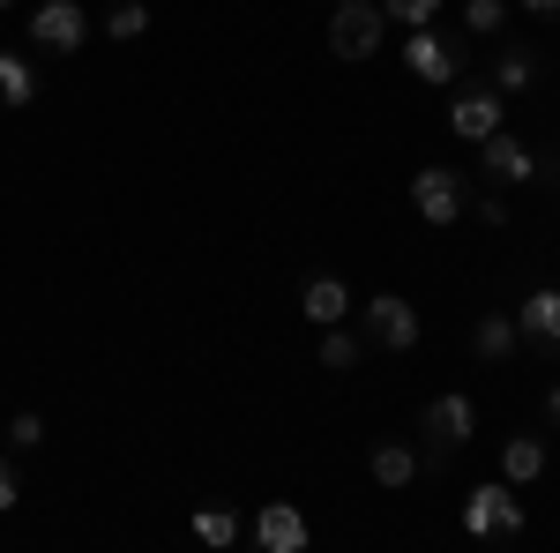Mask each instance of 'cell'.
Segmentation results:
<instances>
[{
    "instance_id": "6da1fadb",
    "label": "cell",
    "mask_w": 560,
    "mask_h": 553,
    "mask_svg": "<svg viewBox=\"0 0 560 553\" xmlns=\"http://www.w3.org/2000/svg\"><path fill=\"white\" fill-rule=\"evenodd\" d=\"M419 434H427V464H448V457L478 434V404L464 396V389H448V396H433L427 412H419Z\"/></svg>"
},
{
    "instance_id": "7a4b0ae2",
    "label": "cell",
    "mask_w": 560,
    "mask_h": 553,
    "mask_svg": "<svg viewBox=\"0 0 560 553\" xmlns=\"http://www.w3.org/2000/svg\"><path fill=\"white\" fill-rule=\"evenodd\" d=\"M382 38H388L382 0H345V8H329V53H337V60H366V53H382Z\"/></svg>"
},
{
    "instance_id": "3957f363",
    "label": "cell",
    "mask_w": 560,
    "mask_h": 553,
    "mask_svg": "<svg viewBox=\"0 0 560 553\" xmlns=\"http://www.w3.org/2000/svg\"><path fill=\"white\" fill-rule=\"evenodd\" d=\"M523 523H530V516L516 509L509 479H501V486H471V494H464V531H471V539H523Z\"/></svg>"
},
{
    "instance_id": "277c9868",
    "label": "cell",
    "mask_w": 560,
    "mask_h": 553,
    "mask_svg": "<svg viewBox=\"0 0 560 553\" xmlns=\"http://www.w3.org/2000/svg\"><path fill=\"white\" fill-rule=\"evenodd\" d=\"M411 210L427 217V224H456V217L471 210V195H464V172L419 165V180H411Z\"/></svg>"
},
{
    "instance_id": "5b68a950",
    "label": "cell",
    "mask_w": 560,
    "mask_h": 553,
    "mask_svg": "<svg viewBox=\"0 0 560 553\" xmlns=\"http://www.w3.org/2000/svg\"><path fill=\"white\" fill-rule=\"evenodd\" d=\"M366 337L388 344V352H411V344H419V307H411L404 292L366 299Z\"/></svg>"
},
{
    "instance_id": "8992f818",
    "label": "cell",
    "mask_w": 560,
    "mask_h": 553,
    "mask_svg": "<svg viewBox=\"0 0 560 553\" xmlns=\"http://www.w3.org/2000/svg\"><path fill=\"white\" fill-rule=\"evenodd\" d=\"M31 38H38L45 53H75V45L90 38V15L75 0H45L38 15H31Z\"/></svg>"
},
{
    "instance_id": "52a82bcc",
    "label": "cell",
    "mask_w": 560,
    "mask_h": 553,
    "mask_svg": "<svg viewBox=\"0 0 560 553\" xmlns=\"http://www.w3.org/2000/svg\"><path fill=\"white\" fill-rule=\"evenodd\" d=\"M404 68H411L419 83H456L464 53H456L448 38H433V31H411V38H404Z\"/></svg>"
},
{
    "instance_id": "ba28073f",
    "label": "cell",
    "mask_w": 560,
    "mask_h": 553,
    "mask_svg": "<svg viewBox=\"0 0 560 553\" xmlns=\"http://www.w3.org/2000/svg\"><path fill=\"white\" fill-rule=\"evenodd\" d=\"M501 113H509L501 90H464V97L448 105V128L464 135V142H486V135H501Z\"/></svg>"
},
{
    "instance_id": "9c48e42d",
    "label": "cell",
    "mask_w": 560,
    "mask_h": 553,
    "mask_svg": "<svg viewBox=\"0 0 560 553\" xmlns=\"http://www.w3.org/2000/svg\"><path fill=\"white\" fill-rule=\"evenodd\" d=\"M255 546L261 553H306V516L292 509V502H269V509L255 516Z\"/></svg>"
},
{
    "instance_id": "30bf717a",
    "label": "cell",
    "mask_w": 560,
    "mask_h": 553,
    "mask_svg": "<svg viewBox=\"0 0 560 553\" xmlns=\"http://www.w3.org/2000/svg\"><path fill=\"white\" fill-rule=\"evenodd\" d=\"M300 314L314 322V330H337V322L351 314V285H345V277H306Z\"/></svg>"
},
{
    "instance_id": "8fae6325",
    "label": "cell",
    "mask_w": 560,
    "mask_h": 553,
    "mask_svg": "<svg viewBox=\"0 0 560 553\" xmlns=\"http://www.w3.org/2000/svg\"><path fill=\"white\" fill-rule=\"evenodd\" d=\"M478 172H493V180H538V158L501 128V135H486V142H478Z\"/></svg>"
},
{
    "instance_id": "7c38bea8",
    "label": "cell",
    "mask_w": 560,
    "mask_h": 553,
    "mask_svg": "<svg viewBox=\"0 0 560 553\" xmlns=\"http://www.w3.org/2000/svg\"><path fill=\"white\" fill-rule=\"evenodd\" d=\"M516 330H523V337H538V344H560V285H553V292H530V299H523Z\"/></svg>"
},
{
    "instance_id": "4fadbf2b",
    "label": "cell",
    "mask_w": 560,
    "mask_h": 553,
    "mask_svg": "<svg viewBox=\"0 0 560 553\" xmlns=\"http://www.w3.org/2000/svg\"><path fill=\"white\" fill-rule=\"evenodd\" d=\"M538 471H546V441H538V434H516V441L501 449V479H509V486H530Z\"/></svg>"
},
{
    "instance_id": "5bb4252c",
    "label": "cell",
    "mask_w": 560,
    "mask_h": 553,
    "mask_svg": "<svg viewBox=\"0 0 560 553\" xmlns=\"http://www.w3.org/2000/svg\"><path fill=\"white\" fill-rule=\"evenodd\" d=\"M493 83H501V97L530 90V83H538V53H530V45H501V60H493Z\"/></svg>"
},
{
    "instance_id": "9a60e30c",
    "label": "cell",
    "mask_w": 560,
    "mask_h": 553,
    "mask_svg": "<svg viewBox=\"0 0 560 553\" xmlns=\"http://www.w3.org/2000/svg\"><path fill=\"white\" fill-rule=\"evenodd\" d=\"M374 479H382V486H411V479H419V449H411V441H382V449H374Z\"/></svg>"
},
{
    "instance_id": "2e32d148",
    "label": "cell",
    "mask_w": 560,
    "mask_h": 553,
    "mask_svg": "<svg viewBox=\"0 0 560 553\" xmlns=\"http://www.w3.org/2000/svg\"><path fill=\"white\" fill-rule=\"evenodd\" d=\"M195 539H202V546H240V516L224 509V502H202V509H195Z\"/></svg>"
},
{
    "instance_id": "e0dca14e",
    "label": "cell",
    "mask_w": 560,
    "mask_h": 553,
    "mask_svg": "<svg viewBox=\"0 0 560 553\" xmlns=\"http://www.w3.org/2000/svg\"><path fill=\"white\" fill-rule=\"evenodd\" d=\"M31 97H38L31 60H23V53H0V105H31Z\"/></svg>"
},
{
    "instance_id": "ac0fdd59",
    "label": "cell",
    "mask_w": 560,
    "mask_h": 553,
    "mask_svg": "<svg viewBox=\"0 0 560 553\" xmlns=\"http://www.w3.org/2000/svg\"><path fill=\"white\" fill-rule=\"evenodd\" d=\"M516 337H523V330L509 322V314H486L471 344H478V359H509V352H516Z\"/></svg>"
},
{
    "instance_id": "d6986e66",
    "label": "cell",
    "mask_w": 560,
    "mask_h": 553,
    "mask_svg": "<svg viewBox=\"0 0 560 553\" xmlns=\"http://www.w3.org/2000/svg\"><path fill=\"white\" fill-rule=\"evenodd\" d=\"M441 8H448V0H382V15H388V23H404V31H427Z\"/></svg>"
},
{
    "instance_id": "ffe728a7",
    "label": "cell",
    "mask_w": 560,
    "mask_h": 553,
    "mask_svg": "<svg viewBox=\"0 0 560 553\" xmlns=\"http://www.w3.org/2000/svg\"><path fill=\"white\" fill-rule=\"evenodd\" d=\"M464 23H471V38H478V31L493 38V31L509 23V0H464Z\"/></svg>"
},
{
    "instance_id": "44dd1931",
    "label": "cell",
    "mask_w": 560,
    "mask_h": 553,
    "mask_svg": "<svg viewBox=\"0 0 560 553\" xmlns=\"http://www.w3.org/2000/svg\"><path fill=\"white\" fill-rule=\"evenodd\" d=\"M105 31H113V38H142V31H150V8H142V0H120Z\"/></svg>"
},
{
    "instance_id": "7402d4cb",
    "label": "cell",
    "mask_w": 560,
    "mask_h": 553,
    "mask_svg": "<svg viewBox=\"0 0 560 553\" xmlns=\"http://www.w3.org/2000/svg\"><path fill=\"white\" fill-rule=\"evenodd\" d=\"M322 367H337V375H345V367H359V337L329 330V337H322Z\"/></svg>"
},
{
    "instance_id": "603a6c76",
    "label": "cell",
    "mask_w": 560,
    "mask_h": 553,
    "mask_svg": "<svg viewBox=\"0 0 560 553\" xmlns=\"http://www.w3.org/2000/svg\"><path fill=\"white\" fill-rule=\"evenodd\" d=\"M8 441H15V449H38V441H45V419H38V412H15Z\"/></svg>"
},
{
    "instance_id": "cb8c5ba5",
    "label": "cell",
    "mask_w": 560,
    "mask_h": 553,
    "mask_svg": "<svg viewBox=\"0 0 560 553\" xmlns=\"http://www.w3.org/2000/svg\"><path fill=\"white\" fill-rule=\"evenodd\" d=\"M15 494H23V479H15V464H8V457H0V516L15 509Z\"/></svg>"
},
{
    "instance_id": "d4e9b609",
    "label": "cell",
    "mask_w": 560,
    "mask_h": 553,
    "mask_svg": "<svg viewBox=\"0 0 560 553\" xmlns=\"http://www.w3.org/2000/svg\"><path fill=\"white\" fill-rule=\"evenodd\" d=\"M478 224H509V203L501 195H478Z\"/></svg>"
},
{
    "instance_id": "484cf974",
    "label": "cell",
    "mask_w": 560,
    "mask_h": 553,
    "mask_svg": "<svg viewBox=\"0 0 560 553\" xmlns=\"http://www.w3.org/2000/svg\"><path fill=\"white\" fill-rule=\"evenodd\" d=\"M516 8H530V15H560V0H516Z\"/></svg>"
},
{
    "instance_id": "4316f807",
    "label": "cell",
    "mask_w": 560,
    "mask_h": 553,
    "mask_svg": "<svg viewBox=\"0 0 560 553\" xmlns=\"http://www.w3.org/2000/svg\"><path fill=\"white\" fill-rule=\"evenodd\" d=\"M546 412H553V419H560V389H546Z\"/></svg>"
},
{
    "instance_id": "83f0119b",
    "label": "cell",
    "mask_w": 560,
    "mask_h": 553,
    "mask_svg": "<svg viewBox=\"0 0 560 553\" xmlns=\"http://www.w3.org/2000/svg\"><path fill=\"white\" fill-rule=\"evenodd\" d=\"M329 8H345V0H329Z\"/></svg>"
},
{
    "instance_id": "f1b7e54d",
    "label": "cell",
    "mask_w": 560,
    "mask_h": 553,
    "mask_svg": "<svg viewBox=\"0 0 560 553\" xmlns=\"http://www.w3.org/2000/svg\"><path fill=\"white\" fill-rule=\"evenodd\" d=\"M0 8H15V0H0Z\"/></svg>"
},
{
    "instance_id": "f546056e",
    "label": "cell",
    "mask_w": 560,
    "mask_h": 553,
    "mask_svg": "<svg viewBox=\"0 0 560 553\" xmlns=\"http://www.w3.org/2000/svg\"><path fill=\"white\" fill-rule=\"evenodd\" d=\"M501 553H516V546H501Z\"/></svg>"
}]
</instances>
